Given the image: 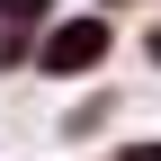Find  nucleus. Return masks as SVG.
<instances>
[{"mask_svg": "<svg viewBox=\"0 0 161 161\" xmlns=\"http://www.w3.org/2000/svg\"><path fill=\"white\" fill-rule=\"evenodd\" d=\"M116 63V9L98 0V9H63L45 27V45H36V80H54V90H80V80H98Z\"/></svg>", "mask_w": 161, "mask_h": 161, "instance_id": "1", "label": "nucleus"}, {"mask_svg": "<svg viewBox=\"0 0 161 161\" xmlns=\"http://www.w3.org/2000/svg\"><path fill=\"white\" fill-rule=\"evenodd\" d=\"M54 18H63V0H0V80L36 72V45H45Z\"/></svg>", "mask_w": 161, "mask_h": 161, "instance_id": "2", "label": "nucleus"}, {"mask_svg": "<svg viewBox=\"0 0 161 161\" xmlns=\"http://www.w3.org/2000/svg\"><path fill=\"white\" fill-rule=\"evenodd\" d=\"M116 116H125V90H98L90 80V98H72V108L54 116V134H63V143H90V134H108Z\"/></svg>", "mask_w": 161, "mask_h": 161, "instance_id": "3", "label": "nucleus"}, {"mask_svg": "<svg viewBox=\"0 0 161 161\" xmlns=\"http://www.w3.org/2000/svg\"><path fill=\"white\" fill-rule=\"evenodd\" d=\"M143 63L161 72V18H152V27H143Z\"/></svg>", "mask_w": 161, "mask_h": 161, "instance_id": "4", "label": "nucleus"}]
</instances>
